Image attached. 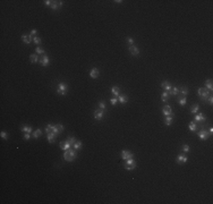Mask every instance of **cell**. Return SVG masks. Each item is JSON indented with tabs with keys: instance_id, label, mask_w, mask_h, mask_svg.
I'll use <instances>...</instances> for the list:
<instances>
[{
	"instance_id": "6da1fadb",
	"label": "cell",
	"mask_w": 213,
	"mask_h": 204,
	"mask_svg": "<svg viewBox=\"0 0 213 204\" xmlns=\"http://www.w3.org/2000/svg\"><path fill=\"white\" fill-rule=\"evenodd\" d=\"M197 95H198V98H200V100L201 101L206 102L207 98L211 95V92L209 91L206 87H200V89L197 90Z\"/></svg>"
},
{
	"instance_id": "7a4b0ae2",
	"label": "cell",
	"mask_w": 213,
	"mask_h": 204,
	"mask_svg": "<svg viewBox=\"0 0 213 204\" xmlns=\"http://www.w3.org/2000/svg\"><path fill=\"white\" fill-rule=\"evenodd\" d=\"M76 159V150L75 149H69L64 152V160L67 162H71Z\"/></svg>"
},
{
	"instance_id": "3957f363",
	"label": "cell",
	"mask_w": 213,
	"mask_h": 204,
	"mask_svg": "<svg viewBox=\"0 0 213 204\" xmlns=\"http://www.w3.org/2000/svg\"><path fill=\"white\" fill-rule=\"evenodd\" d=\"M67 91H68V85H67L66 83L61 82V83L58 84V87H57V93H58L59 95H66Z\"/></svg>"
},
{
	"instance_id": "277c9868",
	"label": "cell",
	"mask_w": 213,
	"mask_h": 204,
	"mask_svg": "<svg viewBox=\"0 0 213 204\" xmlns=\"http://www.w3.org/2000/svg\"><path fill=\"white\" fill-rule=\"evenodd\" d=\"M187 160H188V158L186 157V154H178L177 158H176V162L178 164H184V163L187 162Z\"/></svg>"
},
{
	"instance_id": "5b68a950",
	"label": "cell",
	"mask_w": 213,
	"mask_h": 204,
	"mask_svg": "<svg viewBox=\"0 0 213 204\" xmlns=\"http://www.w3.org/2000/svg\"><path fill=\"white\" fill-rule=\"evenodd\" d=\"M103 115H104V110H102V109L94 110V113H93V116H94V118L96 120H101V119L103 118Z\"/></svg>"
},
{
	"instance_id": "8992f818",
	"label": "cell",
	"mask_w": 213,
	"mask_h": 204,
	"mask_svg": "<svg viewBox=\"0 0 213 204\" xmlns=\"http://www.w3.org/2000/svg\"><path fill=\"white\" fill-rule=\"evenodd\" d=\"M132 158H134V154L132 153L130 151H127V150H124V151H121V159L122 160H128V159H132Z\"/></svg>"
},
{
	"instance_id": "52a82bcc",
	"label": "cell",
	"mask_w": 213,
	"mask_h": 204,
	"mask_svg": "<svg viewBox=\"0 0 213 204\" xmlns=\"http://www.w3.org/2000/svg\"><path fill=\"white\" fill-rule=\"evenodd\" d=\"M209 136H210V134L206 132V129H202L198 132V137H200L202 141H206V139L209 138Z\"/></svg>"
},
{
	"instance_id": "ba28073f",
	"label": "cell",
	"mask_w": 213,
	"mask_h": 204,
	"mask_svg": "<svg viewBox=\"0 0 213 204\" xmlns=\"http://www.w3.org/2000/svg\"><path fill=\"white\" fill-rule=\"evenodd\" d=\"M22 41L25 43V44H30L33 42V36H31L30 34H23L22 35Z\"/></svg>"
},
{
	"instance_id": "9c48e42d",
	"label": "cell",
	"mask_w": 213,
	"mask_h": 204,
	"mask_svg": "<svg viewBox=\"0 0 213 204\" xmlns=\"http://www.w3.org/2000/svg\"><path fill=\"white\" fill-rule=\"evenodd\" d=\"M99 76H100V71H99L98 68H92L91 70H90V77H91V78L95 80V78H98Z\"/></svg>"
},
{
	"instance_id": "30bf717a",
	"label": "cell",
	"mask_w": 213,
	"mask_h": 204,
	"mask_svg": "<svg viewBox=\"0 0 213 204\" xmlns=\"http://www.w3.org/2000/svg\"><path fill=\"white\" fill-rule=\"evenodd\" d=\"M162 113L164 116H173V113H172V109L170 106H164L162 109Z\"/></svg>"
},
{
	"instance_id": "8fae6325",
	"label": "cell",
	"mask_w": 213,
	"mask_h": 204,
	"mask_svg": "<svg viewBox=\"0 0 213 204\" xmlns=\"http://www.w3.org/2000/svg\"><path fill=\"white\" fill-rule=\"evenodd\" d=\"M73 146H71V144L69 143V141L67 139V141H65V142H61L60 143V149L61 150H64V151H66V150H69V149H71Z\"/></svg>"
},
{
	"instance_id": "7c38bea8",
	"label": "cell",
	"mask_w": 213,
	"mask_h": 204,
	"mask_svg": "<svg viewBox=\"0 0 213 204\" xmlns=\"http://www.w3.org/2000/svg\"><path fill=\"white\" fill-rule=\"evenodd\" d=\"M161 87H162L164 91H167V92H169L170 90H171V87H172V85L170 84V82H168V81H163L162 83H161Z\"/></svg>"
},
{
	"instance_id": "4fadbf2b",
	"label": "cell",
	"mask_w": 213,
	"mask_h": 204,
	"mask_svg": "<svg viewBox=\"0 0 213 204\" xmlns=\"http://www.w3.org/2000/svg\"><path fill=\"white\" fill-rule=\"evenodd\" d=\"M129 52H130V54H133V56H138V54H139L138 48H137L135 44L130 45V47H129Z\"/></svg>"
},
{
	"instance_id": "5bb4252c",
	"label": "cell",
	"mask_w": 213,
	"mask_h": 204,
	"mask_svg": "<svg viewBox=\"0 0 213 204\" xmlns=\"http://www.w3.org/2000/svg\"><path fill=\"white\" fill-rule=\"evenodd\" d=\"M56 137H57V135L54 133H49V134H47V138H48V142L50 143V144H52V143H54L56 142Z\"/></svg>"
},
{
	"instance_id": "9a60e30c",
	"label": "cell",
	"mask_w": 213,
	"mask_h": 204,
	"mask_svg": "<svg viewBox=\"0 0 213 204\" xmlns=\"http://www.w3.org/2000/svg\"><path fill=\"white\" fill-rule=\"evenodd\" d=\"M40 62H41V65L43 66V67H47L48 64H49V57L47 56V54H43V56L41 57V59H40Z\"/></svg>"
},
{
	"instance_id": "2e32d148",
	"label": "cell",
	"mask_w": 213,
	"mask_h": 204,
	"mask_svg": "<svg viewBox=\"0 0 213 204\" xmlns=\"http://www.w3.org/2000/svg\"><path fill=\"white\" fill-rule=\"evenodd\" d=\"M195 121H197V122H204L206 119H205V117H204V115L203 113H196L195 115V119H194Z\"/></svg>"
},
{
	"instance_id": "e0dca14e",
	"label": "cell",
	"mask_w": 213,
	"mask_h": 204,
	"mask_svg": "<svg viewBox=\"0 0 213 204\" xmlns=\"http://www.w3.org/2000/svg\"><path fill=\"white\" fill-rule=\"evenodd\" d=\"M62 5H64V2H62V1H52L51 8H52L53 10H57L59 7H62Z\"/></svg>"
},
{
	"instance_id": "ac0fdd59",
	"label": "cell",
	"mask_w": 213,
	"mask_h": 204,
	"mask_svg": "<svg viewBox=\"0 0 213 204\" xmlns=\"http://www.w3.org/2000/svg\"><path fill=\"white\" fill-rule=\"evenodd\" d=\"M118 102H120L121 104H126L128 102V96L127 95H118Z\"/></svg>"
},
{
	"instance_id": "d6986e66",
	"label": "cell",
	"mask_w": 213,
	"mask_h": 204,
	"mask_svg": "<svg viewBox=\"0 0 213 204\" xmlns=\"http://www.w3.org/2000/svg\"><path fill=\"white\" fill-rule=\"evenodd\" d=\"M178 103H179V106H181V107L186 106V104H187L186 96H179V98H178Z\"/></svg>"
},
{
	"instance_id": "ffe728a7",
	"label": "cell",
	"mask_w": 213,
	"mask_h": 204,
	"mask_svg": "<svg viewBox=\"0 0 213 204\" xmlns=\"http://www.w3.org/2000/svg\"><path fill=\"white\" fill-rule=\"evenodd\" d=\"M125 169L126 170H134V169L136 168V162L134 163H125Z\"/></svg>"
},
{
	"instance_id": "44dd1931",
	"label": "cell",
	"mask_w": 213,
	"mask_h": 204,
	"mask_svg": "<svg viewBox=\"0 0 213 204\" xmlns=\"http://www.w3.org/2000/svg\"><path fill=\"white\" fill-rule=\"evenodd\" d=\"M21 130L23 133H33V128L31 126H22L21 127Z\"/></svg>"
},
{
	"instance_id": "7402d4cb",
	"label": "cell",
	"mask_w": 213,
	"mask_h": 204,
	"mask_svg": "<svg viewBox=\"0 0 213 204\" xmlns=\"http://www.w3.org/2000/svg\"><path fill=\"white\" fill-rule=\"evenodd\" d=\"M173 121V116H166V119H164V124L167 126H170Z\"/></svg>"
},
{
	"instance_id": "603a6c76",
	"label": "cell",
	"mask_w": 213,
	"mask_h": 204,
	"mask_svg": "<svg viewBox=\"0 0 213 204\" xmlns=\"http://www.w3.org/2000/svg\"><path fill=\"white\" fill-rule=\"evenodd\" d=\"M42 135V130L40 129V128H38V129H35L34 132L32 133V136H33V138H39L40 136Z\"/></svg>"
},
{
	"instance_id": "cb8c5ba5",
	"label": "cell",
	"mask_w": 213,
	"mask_h": 204,
	"mask_svg": "<svg viewBox=\"0 0 213 204\" xmlns=\"http://www.w3.org/2000/svg\"><path fill=\"white\" fill-rule=\"evenodd\" d=\"M30 61L32 62V64H36V62L39 61V56L38 54H34V53H32V54H31L30 56Z\"/></svg>"
},
{
	"instance_id": "d4e9b609",
	"label": "cell",
	"mask_w": 213,
	"mask_h": 204,
	"mask_svg": "<svg viewBox=\"0 0 213 204\" xmlns=\"http://www.w3.org/2000/svg\"><path fill=\"white\" fill-rule=\"evenodd\" d=\"M205 87H206L207 90H209V91H212V89H213V85H212V80H206L205 81Z\"/></svg>"
},
{
	"instance_id": "484cf974",
	"label": "cell",
	"mask_w": 213,
	"mask_h": 204,
	"mask_svg": "<svg viewBox=\"0 0 213 204\" xmlns=\"http://www.w3.org/2000/svg\"><path fill=\"white\" fill-rule=\"evenodd\" d=\"M170 93H169V95H171V96H176V95L178 94V93H179V89H178V87H171V90H170Z\"/></svg>"
},
{
	"instance_id": "4316f807",
	"label": "cell",
	"mask_w": 213,
	"mask_h": 204,
	"mask_svg": "<svg viewBox=\"0 0 213 204\" xmlns=\"http://www.w3.org/2000/svg\"><path fill=\"white\" fill-rule=\"evenodd\" d=\"M111 93H112L113 95H116V96H118L119 93H120V89H119L118 86H112V87H111Z\"/></svg>"
},
{
	"instance_id": "83f0119b",
	"label": "cell",
	"mask_w": 213,
	"mask_h": 204,
	"mask_svg": "<svg viewBox=\"0 0 213 204\" xmlns=\"http://www.w3.org/2000/svg\"><path fill=\"white\" fill-rule=\"evenodd\" d=\"M188 128H189L190 132H195V130L197 129V125H196L194 121H190L189 125H188Z\"/></svg>"
},
{
	"instance_id": "f1b7e54d",
	"label": "cell",
	"mask_w": 213,
	"mask_h": 204,
	"mask_svg": "<svg viewBox=\"0 0 213 204\" xmlns=\"http://www.w3.org/2000/svg\"><path fill=\"white\" fill-rule=\"evenodd\" d=\"M198 110H200V106H198V104H193L192 108H190V112L194 113V115H196Z\"/></svg>"
},
{
	"instance_id": "f546056e",
	"label": "cell",
	"mask_w": 213,
	"mask_h": 204,
	"mask_svg": "<svg viewBox=\"0 0 213 204\" xmlns=\"http://www.w3.org/2000/svg\"><path fill=\"white\" fill-rule=\"evenodd\" d=\"M168 99H169V93L167 91H163L162 94H161V100H162L163 102H167Z\"/></svg>"
},
{
	"instance_id": "4dcf8cb0",
	"label": "cell",
	"mask_w": 213,
	"mask_h": 204,
	"mask_svg": "<svg viewBox=\"0 0 213 204\" xmlns=\"http://www.w3.org/2000/svg\"><path fill=\"white\" fill-rule=\"evenodd\" d=\"M82 142H80V141H76V142H75V144L73 145V148L75 149V150H76V151H78V150H80V149H82Z\"/></svg>"
},
{
	"instance_id": "1f68e13d",
	"label": "cell",
	"mask_w": 213,
	"mask_h": 204,
	"mask_svg": "<svg viewBox=\"0 0 213 204\" xmlns=\"http://www.w3.org/2000/svg\"><path fill=\"white\" fill-rule=\"evenodd\" d=\"M179 93H181L183 96H186V95L188 94V89H187V87H181V89L179 90Z\"/></svg>"
},
{
	"instance_id": "d6a6232c",
	"label": "cell",
	"mask_w": 213,
	"mask_h": 204,
	"mask_svg": "<svg viewBox=\"0 0 213 204\" xmlns=\"http://www.w3.org/2000/svg\"><path fill=\"white\" fill-rule=\"evenodd\" d=\"M33 42H34L35 44L40 45V44H41V42H42V40H41L40 38H39L38 35H36V36H34V38H33Z\"/></svg>"
},
{
	"instance_id": "836d02e7",
	"label": "cell",
	"mask_w": 213,
	"mask_h": 204,
	"mask_svg": "<svg viewBox=\"0 0 213 204\" xmlns=\"http://www.w3.org/2000/svg\"><path fill=\"white\" fill-rule=\"evenodd\" d=\"M35 52H36V54H42V56L44 54V50H43L41 47H38V48H36V49H35Z\"/></svg>"
},
{
	"instance_id": "e575fe53",
	"label": "cell",
	"mask_w": 213,
	"mask_h": 204,
	"mask_svg": "<svg viewBox=\"0 0 213 204\" xmlns=\"http://www.w3.org/2000/svg\"><path fill=\"white\" fill-rule=\"evenodd\" d=\"M183 151L185 152V153H188V152L190 151L189 145H188V144H184V145H183Z\"/></svg>"
},
{
	"instance_id": "d590c367",
	"label": "cell",
	"mask_w": 213,
	"mask_h": 204,
	"mask_svg": "<svg viewBox=\"0 0 213 204\" xmlns=\"http://www.w3.org/2000/svg\"><path fill=\"white\" fill-rule=\"evenodd\" d=\"M68 141H69V143L71 144V146H73V145L75 144V142H76V139H75L74 136H69V137H68Z\"/></svg>"
},
{
	"instance_id": "8d00e7d4",
	"label": "cell",
	"mask_w": 213,
	"mask_h": 204,
	"mask_svg": "<svg viewBox=\"0 0 213 204\" xmlns=\"http://www.w3.org/2000/svg\"><path fill=\"white\" fill-rule=\"evenodd\" d=\"M110 103H111V106H116V104L118 103V99H117V98L110 99Z\"/></svg>"
},
{
	"instance_id": "74e56055",
	"label": "cell",
	"mask_w": 213,
	"mask_h": 204,
	"mask_svg": "<svg viewBox=\"0 0 213 204\" xmlns=\"http://www.w3.org/2000/svg\"><path fill=\"white\" fill-rule=\"evenodd\" d=\"M99 107H100V109H102V110L106 109V103H104V101H100V102H99Z\"/></svg>"
},
{
	"instance_id": "f35d334b",
	"label": "cell",
	"mask_w": 213,
	"mask_h": 204,
	"mask_svg": "<svg viewBox=\"0 0 213 204\" xmlns=\"http://www.w3.org/2000/svg\"><path fill=\"white\" fill-rule=\"evenodd\" d=\"M0 136H1V138H3V139H7V138H8V134H7L6 132H1Z\"/></svg>"
},
{
	"instance_id": "ab89813d",
	"label": "cell",
	"mask_w": 213,
	"mask_h": 204,
	"mask_svg": "<svg viewBox=\"0 0 213 204\" xmlns=\"http://www.w3.org/2000/svg\"><path fill=\"white\" fill-rule=\"evenodd\" d=\"M207 103L210 104V106H212V104H213V98H212V94H211L210 96L207 98Z\"/></svg>"
},
{
	"instance_id": "60d3db41",
	"label": "cell",
	"mask_w": 213,
	"mask_h": 204,
	"mask_svg": "<svg viewBox=\"0 0 213 204\" xmlns=\"http://www.w3.org/2000/svg\"><path fill=\"white\" fill-rule=\"evenodd\" d=\"M127 42L129 43L130 45H134V39H133V38H130V36H128V38H127Z\"/></svg>"
},
{
	"instance_id": "b9f144b4",
	"label": "cell",
	"mask_w": 213,
	"mask_h": 204,
	"mask_svg": "<svg viewBox=\"0 0 213 204\" xmlns=\"http://www.w3.org/2000/svg\"><path fill=\"white\" fill-rule=\"evenodd\" d=\"M36 33H38V31H36L35 28H34V30H32V31H31L30 35H31V36H33V38H34V36H36Z\"/></svg>"
},
{
	"instance_id": "7bdbcfd3",
	"label": "cell",
	"mask_w": 213,
	"mask_h": 204,
	"mask_svg": "<svg viewBox=\"0 0 213 204\" xmlns=\"http://www.w3.org/2000/svg\"><path fill=\"white\" fill-rule=\"evenodd\" d=\"M57 127H58V129H59L60 133H62V130H64V125L58 124V125H57Z\"/></svg>"
},
{
	"instance_id": "ee69618b",
	"label": "cell",
	"mask_w": 213,
	"mask_h": 204,
	"mask_svg": "<svg viewBox=\"0 0 213 204\" xmlns=\"http://www.w3.org/2000/svg\"><path fill=\"white\" fill-rule=\"evenodd\" d=\"M43 2H44L45 6H50L51 7V5H52V1H51V0H45V1H43Z\"/></svg>"
},
{
	"instance_id": "f6af8a7d",
	"label": "cell",
	"mask_w": 213,
	"mask_h": 204,
	"mask_svg": "<svg viewBox=\"0 0 213 204\" xmlns=\"http://www.w3.org/2000/svg\"><path fill=\"white\" fill-rule=\"evenodd\" d=\"M24 139H25V141H28V139H30V133H24Z\"/></svg>"
},
{
	"instance_id": "bcb514c9",
	"label": "cell",
	"mask_w": 213,
	"mask_h": 204,
	"mask_svg": "<svg viewBox=\"0 0 213 204\" xmlns=\"http://www.w3.org/2000/svg\"><path fill=\"white\" fill-rule=\"evenodd\" d=\"M209 134H210V135H212V134H213V128L212 127L209 128Z\"/></svg>"
},
{
	"instance_id": "7dc6e473",
	"label": "cell",
	"mask_w": 213,
	"mask_h": 204,
	"mask_svg": "<svg viewBox=\"0 0 213 204\" xmlns=\"http://www.w3.org/2000/svg\"><path fill=\"white\" fill-rule=\"evenodd\" d=\"M115 2H116V3H121V2H122V1H121V0H116Z\"/></svg>"
}]
</instances>
